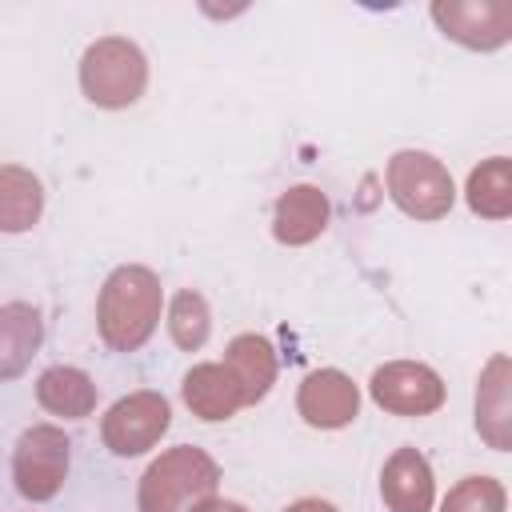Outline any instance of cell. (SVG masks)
I'll return each instance as SVG.
<instances>
[{
  "mask_svg": "<svg viewBox=\"0 0 512 512\" xmlns=\"http://www.w3.org/2000/svg\"><path fill=\"white\" fill-rule=\"evenodd\" d=\"M168 420L172 412L160 392H132L108 408L100 436L116 456H140L168 432Z\"/></svg>",
  "mask_w": 512,
  "mask_h": 512,
  "instance_id": "cell-7",
  "label": "cell"
},
{
  "mask_svg": "<svg viewBox=\"0 0 512 512\" xmlns=\"http://www.w3.org/2000/svg\"><path fill=\"white\" fill-rule=\"evenodd\" d=\"M192 512H248V508H240V504H232V500H216V496H208V500L192 504Z\"/></svg>",
  "mask_w": 512,
  "mask_h": 512,
  "instance_id": "cell-21",
  "label": "cell"
},
{
  "mask_svg": "<svg viewBox=\"0 0 512 512\" xmlns=\"http://www.w3.org/2000/svg\"><path fill=\"white\" fill-rule=\"evenodd\" d=\"M184 400L200 420H228L236 408H244V392L228 364H196L184 376Z\"/></svg>",
  "mask_w": 512,
  "mask_h": 512,
  "instance_id": "cell-12",
  "label": "cell"
},
{
  "mask_svg": "<svg viewBox=\"0 0 512 512\" xmlns=\"http://www.w3.org/2000/svg\"><path fill=\"white\" fill-rule=\"evenodd\" d=\"M40 344V312L32 304H4L0 312V368L4 376H16L28 356Z\"/></svg>",
  "mask_w": 512,
  "mask_h": 512,
  "instance_id": "cell-18",
  "label": "cell"
},
{
  "mask_svg": "<svg viewBox=\"0 0 512 512\" xmlns=\"http://www.w3.org/2000/svg\"><path fill=\"white\" fill-rule=\"evenodd\" d=\"M296 408H300V416H304L312 428H344L348 420H356L360 392H356V384H352L344 372L320 368V372H312V376L300 384Z\"/></svg>",
  "mask_w": 512,
  "mask_h": 512,
  "instance_id": "cell-10",
  "label": "cell"
},
{
  "mask_svg": "<svg viewBox=\"0 0 512 512\" xmlns=\"http://www.w3.org/2000/svg\"><path fill=\"white\" fill-rule=\"evenodd\" d=\"M216 484H220L216 460L192 444H180L148 464V472L140 476L136 504L140 512H184V504L208 500Z\"/></svg>",
  "mask_w": 512,
  "mask_h": 512,
  "instance_id": "cell-2",
  "label": "cell"
},
{
  "mask_svg": "<svg viewBox=\"0 0 512 512\" xmlns=\"http://www.w3.org/2000/svg\"><path fill=\"white\" fill-rule=\"evenodd\" d=\"M40 208H44V192H40V180L16 164H4L0 168V228L4 232H24L40 220Z\"/></svg>",
  "mask_w": 512,
  "mask_h": 512,
  "instance_id": "cell-17",
  "label": "cell"
},
{
  "mask_svg": "<svg viewBox=\"0 0 512 512\" xmlns=\"http://www.w3.org/2000/svg\"><path fill=\"white\" fill-rule=\"evenodd\" d=\"M372 400L396 416H428L444 404V384L428 364L392 360L372 372Z\"/></svg>",
  "mask_w": 512,
  "mask_h": 512,
  "instance_id": "cell-8",
  "label": "cell"
},
{
  "mask_svg": "<svg viewBox=\"0 0 512 512\" xmlns=\"http://www.w3.org/2000/svg\"><path fill=\"white\" fill-rule=\"evenodd\" d=\"M468 208L484 220H504L512 216V156H492L480 160L468 172Z\"/></svg>",
  "mask_w": 512,
  "mask_h": 512,
  "instance_id": "cell-16",
  "label": "cell"
},
{
  "mask_svg": "<svg viewBox=\"0 0 512 512\" xmlns=\"http://www.w3.org/2000/svg\"><path fill=\"white\" fill-rule=\"evenodd\" d=\"M284 512H336L328 500H296L292 508H284Z\"/></svg>",
  "mask_w": 512,
  "mask_h": 512,
  "instance_id": "cell-22",
  "label": "cell"
},
{
  "mask_svg": "<svg viewBox=\"0 0 512 512\" xmlns=\"http://www.w3.org/2000/svg\"><path fill=\"white\" fill-rule=\"evenodd\" d=\"M380 496L388 512H428L432 508V468L416 448H396L380 472Z\"/></svg>",
  "mask_w": 512,
  "mask_h": 512,
  "instance_id": "cell-11",
  "label": "cell"
},
{
  "mask_svg": "<svg viewBox=\"0 0 512 512\" xmlns=\"http://www.w3.org/2000/svg\"><path fill=\"white\" fill-rule=\"evenodd\" d=\"M476 432L488 448L512 452V360L492 356L476 384Z\"/></svg>",
  "mask_w": 512,
  "mask_h": 512,
  "instance_id": "cell-9",
  "label": "cell"
},
{
  "mask_svg": "<svg viewBox=\"0 0 512 512\" xmlns=\"http://www.w3.org/2000/svg\"><path fill=\"white\" fill-rule=\"evenodd\" d=\"M160 324V280L140 264L116 268L96 300L100 340L116 352H136Z\"/></svg>",
  "mask_w": 512,
  "mask_h": 512,
  "instance_id": "cell-1",
  "label": "cell"
},
{
  "mask_svg": "<svg viewBox=\"0 0 512 512\" xmlns=\"http://www.w3.org/2000/svg\"><path fill=\"white\" fill-rule=\"evenodd\" d=\"M68 472V436L52 424H36L12 452V480L24 500H52Z\"/></svg>",
  "mask_w": 512,
  "mask_h": 512,
  "instance_id": "cell-5",
  "label": "cell"
},
{
  "mask_svg": "<svg viewBox=\"0 0 512 512\" xmlns=\"http://www.w3.org/2000/svg\"><path fill=\"white\" fill-rule=\"evenodd\" d=\"M148 84L144 52L124 36H104L88 44L80 60V88L96 108H128Z\"/></svg>",
  "mask_w": 512,
  "mask_h": 512,
  "instance_id": "cell-3",
  "label": "cell"
},
{
  "mask_svg": "<svg viewBox=\"0 0 512 512\" xmlns=\"http://www.w3.org/2000/svg\"><path fill=\"white\" fill-rule=\"evenodd\" d=\"M388 196L396 200L400 212H408L416 220H440V216H448L456 188H452L448 168L432 152L408 148L388 160Z\"/></svg>",
  "mask_w": 512,
  "mask_h": 512,
  "instance_id": "cell-4",
  "label": "cell"
},
{
  "mask_svg": "<svg viewBox=\"0 0 512 512\" xmlns=\"http://www.w3.org/2000/svg\"><path fill=\"white\" fill-rule=\"evenodd\" d=\"M432 20L464 48L492 52L512 40V0H436Z\"/></svg>",
  "mask_w": 512,
  "mask_h": 512,
  "instance_id": "cell-6",
  "label": "cell"
},
{
  "mask_svg": "<svg viewBox=\"0 0 512 512\" xmlns=\"http://www.w3.org/2000/svg\"><path fill=\"white\" fill-rule=\"evenodd\" d=\"M224 364H228V372L236 376V384H240V392H244V404L264 400V392H268L272 380H276V352H272V344H268L264 336H256V332L236 336V340L228 344V352H224Z\"/></svg>",
  "mask_w": 512,
  "mask_h": 512,
  "instance_id": "cell-14",
  "label": "cell"
},
{
  "mask_svg": "<svg viewBox=\"0 0 512 512\" xmlns=\"http://www.w3.org/2000/svg\"><path fill=\"white\" fill-rule=\"evenodd\" d=\"M36 400H40V408L52 412V416L84 420V416L96 408V384H92L80 368L56 364V368H48V372L36 380Z\"/></svg>",
  "mask_w": 512,
  "mask_h": 512,
  "instance_id": "cell-15",
  "label": "cell"
},
{
  "mask_svg": "<svg viewBox=\"0 0 512 512\" xmlns=\"http://www.w3.org/2000/svg\"><path fill=\"white\" fill-rule=\"evenodd\" d=\"M328 224V200L312 184H296L276 200L272 232L280 244H312Z\"/></svg>",
  "mask_w": 512,
  "mask_h": 512,
  "instance_id": "cell-13",
  "label": "cell"
},
{
  "mask_svg": "<svg viewBox=\"0 0 512 512\" xmlns=\"http://www.w3.org/2000/svg\"><path fill=\"white\" fill-rule=\"evenodd\" d=\"M440 512H504V488L492 476H468L444 496Z\"/></svg>",
  "mask_w": 512,
  "mask_h": 512,
  "instance_id": "cell-20",
  "label": "cell"
},
{
  "mask_svg": "<svg viewBox=\"0 0 512 512\" xmlns=\"http://www.w3.org/2000/svg\"><path fill=\"white\" fill-rule=\"evenodd\" d=\"M208 324H212V316H208V304H204L200 292H180V296L172 300L168 332H172V340H176L184 352H196V348L208 340Z\"/></svg>",
  "mask_w": 512,
  "mask_h": 512,
  "instance_id": "cell-19",
  "label": "cell"
}]
</instances>
